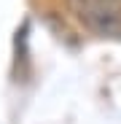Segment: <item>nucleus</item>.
<instances>
[{
    "label": "nucleus",
    "instance_id": "f257e3e1",
    "mask_svg": "<svg viewBox=\"0 0 121 124\" xmlns=\"http://www.w3.org/2000/svg\"><path fill=\"white\" fill-rule=\"evenodd\" d=\"M70 14L97 35L121 32V0H67Z\"/></svg>",
    "mask_w": 121,
    "mask_h": 124
}]
</instances>
